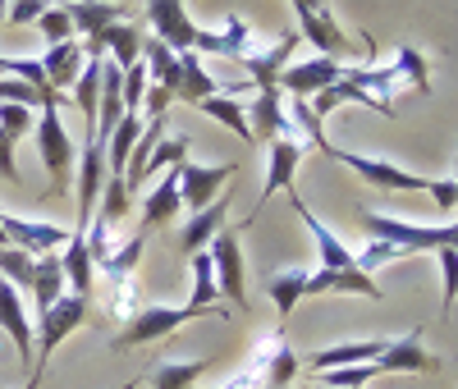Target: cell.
<instances>
[{"mask_svg":"<svg viewBox=\"0 0 458 389\" xmlns=\"http://www.w3.org/2000/svg\"><path fill=\"white\" fill-rule=\"evenodd\" d=\"M362 224L371 239L394 243L403 252H440V248H458V220L454 224H412L403 216H380V211H362Z\"/></svg>","mask_w":458,"mask_h":389,"instance_id":"1","label":"cell"},{"mask_svg":"<svg viewBox=\"0 0 458 389\" xmlns=\"http://www.w3.org/2000/svg\"><path fill=\"white\" fill-rule=\"evenodd\" d=\"M202 317H229V311H220V307H142L138 317L110 339V348H142V343H157V339H165V334H174L179 326H188V321H202Z\"/></svg>","mask_w":458,"mask_h":389,"instance_id":"2","label":"cell"},{"mask_svg":"<svg viewBox=\"0 0 458 389\" xmlns=\"http://www.w3.org/2000/svg\"><path fill=\"white\" fill-rule=\"evenodd\" d=\"M88 311H92V298H83V293H64L51 311H42V317H37V353H32V371H28L32 380H42L51 353H55V348L88 321Z\"/></svg>","mask_w":458,"mask_h":389,"instance_id":"3","label":"cell"},{"mask_svg":"<svg viewBox=\"0 0 458 389\" xmlns=\"http://www.w3.org/2000/svg\"><path fill=\"white\" fill-rule=\"evenodd\" d=\"M37 151H42V165L55 183V192L69 188V174H73V142H69V129L60 120L55 106H42V114H37Z\"/></svg>","mask_w":458,"mask_h":389,"instance_id":"4","label":"cell"},{"mask_svg":"<svg viewBox=\"0 0 458 389\" xmlns=\"http://www.w3.org/2000/svg\"><path fill=\"white\" fill-rule=\"evenodd\" d=\"M211 252V266H216V284H220V298L239 302V317H248V275H243V248H239V229H220L216 239L207 243Z\"/></svg>","mask_w":458,"mask_h":389,"instance_id":"5","label":"cell"},{"mask_svg":"<svg viewBox=\"0 0 458 389\" xmlns=\"http://www.w3.org/2000/svg\"><path fill=\"white\" fill-rule=\"evenodd\" d=\"M344 78V60H330V55H312V60H289L276 78V88L289 92V97H302V101H312L321 97L326 88H335Z\"/></svg>","mask_w":458,"mask_h":389,"instance_id":"6","label":"cell"},{"mask_svg":"<svg viewBox=\"0 0 458 389\" xmlns=\"http://www.w3.org/2000/svg\"><path fill=\"white\" fill-rule=\"evenodd\" d=\"M248 129H252V147H271V142H280V138L302 142L298 129L289 124L284 92H280L276 83H271V88H257V101H252V110H248ZM302 147H308V142H302Z\"/></svg>","mask_w":458,"mask_h":389,"instance_id":"7","label":"cell"},{"mask_svg":"<svg viewBox=\"0 0 458 389\" xmlns=\"http://www.w3.org/2000/svg\"><path fill=\"white\" fill-rule=\"evenodd\" d=\"M243 367H252L266 389H289V380L298 376V358H293L284 330H266V334L252 343V353H248Z\"/></svg>","mask_w":458,"mask_h":389,"instance_id":"8","label":"cell"},{"mask_svg":"<svg viewBox=\"0 0 458 389\" xmlns=\"http://www.w3.org/2000/svg\"><path fill=\"white\" fill-rule=\"evenodd\" d=\"M0 224H5V243L28 252V257H51L69 243V229L55 220H32V216H5L0 211Z\"/></svg>","mask_w":458,"mask_h":389,"instance_id":"9","label":"cell"},{"mask_svg":"<svg viewBox=\"0 0 458 389\" xmlns=\"http://www.w3.org/2000/svg\"><path fill=\"white\" fill-rule=\"evenodd\" d=\"M422 330H427V326H412L408 334L390 339L386 353L376 358V371H380V376H431V371H440L445 362L422 348Z\"/></svg>","mask_w":458,"mask_h":389,"instance_id":"10","label":"cell"},{"mask_svg":"<svg viewBox=\"0 0 458 389\" xmlns=\"http://www.w3.org/2000/svg\"><path fill=\"white\" fill-rule=\"evenodd\" d=\"M330 161L358 170L371 188H390V192H427V188H431L427 174H412V170L390 165V161H371V156H358V151H339V147H330Z\"/></svg>","mask_w":458,"mask_h":389,"instance_id":"11","label":"cell"},{"mask_svg":"<svg viewBox=\"0 0 458 389\" xmlns=\"http://www.w3.org/2000/svg\"><path fill=\"white\" fill-rule=\"evenodd\" d=\"M174 174H179L183 207L188 211H202V207H211L220 198V188L239 174V165H193V161H183V165H174Z\"/></svg>","mask_w":458,"mask_h":389,"instance_id":"12","label":"cell"},{"mask_svg":"<svg viewBox=\"0 0 458 389\" xmlns=\"http://www.w3.org/2000/svg\"><path fill=\"white\" fill-rule=\"evenodd\" d=\"M147 23L157 28V42H165L174 55L193 51L198 42V23L188 19L183 0H147Z\"/></svg>","mask_w":458,"mask_h":389,"instance_id":"13","label":"cell"},{"mask_svg":"<svg viewBox=\"0 0 458 389\" xmlns=\"http://www.w3.org/2000/svg\"><path fill=\"white\" fill-rule=\"evenodd\" d=\"M302 142H289V138H280V142H271L266 147V183H261V198H257V211H252V220L261 216V207L276 198V192H289L293 188V170H298V161H302ZM248 220V224H252Z\"/></svg>","mask_w":458,"mask_h":389,"instance_id":"14","label":"cell"},{"mask_svg":"<svg viewBox=\"0 0 458 389\" xmlns=\"http://www.w3.org/2000/svg\"><path fill=\"white\" fill-rule=\"evenodd\" d=\"M0 330H5L19 348V362L32 371V353H37V326L28 321V311H23V298L19 289L0 275Z\"/></svg>","mask_w":458,"mask_h":389,"instance_id":"15","label":"cell"},{"mask_svg":"<svg viewBox=\"0 0 458 389\" xmlns=\"http://www.w3.org/2000/svg\"><path fill=\"white\" fill-rule=\"evenodd\" d=\"M83 51H88V60H114L120 69H133L138 60H142V32L124 19V23H110L106 32H97V37H88L83 42Z\"/></svg>","mask_w":458,"mask_h":389,"instance_id":"16","label":"cell"},{"mask_svg":"<svg viewBox=\"0 0 458 389\" xmlns=\"http://www.w3.org/2000/svg\"><path fill=\"white\" fill-rule=\"evenodd\" d=\"M101 188H106V147L97 142V133H88L83 165H79V220H73V229L92 224V207L101 202Z\"/></svg>","mask_w":458,"mask_h":389,"instance_id":"17","label":"cell"},{"mask_svg":"<svg viewBox=\"0 0 458 389\" xmlns=\"http://www.w3.org/2000/svg\"><path fill=\"white\" fill-rule=\"evenodd\" d=\"M289 202H293V211L302 216L308 233H312L317 257H321V270H353V252H349V243H339V233H330V229H326V220H317V216H312V207L302 202L293 188H289Z\"/></svg>","mask_w":458,"mask_h":389,"instance_id":"18","label":"cell"},{"mask_svg":"<svg viewBox=\"0 0 458 389\" xmlns=\"http://www.w3.org/2000/svg\"><path fill=\"white\" fill-rule=\"evenodd\" d=\"M60 266H64V280L69 293H83L92 298V252H88V229H69V243L60 248Z\"/></svg>","mask_w":458,"mask_h":389,"instance_id":"19","label":"cell"},{"mask_svg":"<svg viewBox=\"0 0 458 389\" xmlns=\"http://www.w3.org/2000/svg\"><path fill=\"white\" fill-rule=\"evenodd\" d=\"M37 60H42V69H47V83L55 92H64V88L79 83V73L88 64V51H83V42H60V47H47V55H37Z\"/></svg>","mask_w":458,"mask_h":389,"instance_id":"20","label":"cell"},{"mask_svg":"<svg viewBox=\"0 0 458 389\" xmlns=\"http://www.w3.org/2000/svg\"><path fill=\"white\" fill-rule=\"evenodd\" d=\"M298 42H302L298 28H289V32L280 37V42H276L271 51H261V55L252 51V55L243 60V69H248V83H252V88H271L276 78H280V69L289 64V55H293V47H298Z\"/></svg>","mask_w":458,"mask_h":389,"instance_id":"21","label":"cell"},{"mask_svg":"<svg viewBox=\"0 0 458 389\" xmlns=\"http://www.w3.org/2000/svg\"><path fill=\"white\" fill-rule=\"evenodd\" d=\"M179 211H183V198H179V174L170 170L157 188L147 192V202H142V233H151V229H161V224L179 220Z\"/></svg>","mask_w":458,"mask_h":389,"instance_id":"22","label":"cell"},{"mask_svg":"<svg viewBox=\"0 0 458 389\" xmlns=\"http://www.w3.org/2000/svg\"><path fill=\"white\" fill-rule=\"evenodd\" d=\"M225 216H229V198L220 192V198L211 202V207H202V211H193V220H183V233H179V248L183 252H202L216 233L225 229Z\"/></svg>","mask_w":458,"mask_h":389,"instance_id":"23","label":"cell"},{"mask_svg":"<svg viewBox=\"0 0 458 389\" xmlns=\"http://www.w3.org/2000/svg\"><path fill=\"white\" fill-rule=\"evenodd\" d=\"M390 339H358V343H330L321 353H312V371H335V367H358V362H376L386 353Z\"/></svg>","mask_w":458,"mask_h":389,"instance_id":"24","label":"cell"},{"mask_svg":"<svg viewBox=\"0 0 458 389\" xmlns=\"http://www.w3.org/2000/svg\"><path fill=\"white\" fill-rule=\"evenodd\" d=\"M308 293H362L371 302H380L386 293L376 289L371 275H362V270H317V275H308Z\"/></svg>","mask_w":458,"mask_h":389,"instance_id":"25","label":"cell"},{"mask_svg":"<svg viewBox=\"0 0 458 389\" xmlns=\"http://www.w3.org/2000/svg\"><path fill=\"white\" fill-rule=\"evenodd\" d=\"M64 266H60V252H51V257H37V275H32V307H37V317L42 311H51L60 298H64Z\"/></svg>","mask_w":458,"mask_h":389,"instance_id":"26","label":"cell"},{"mask_svg":"<svg viewBox=\"0 0 458 389\" xmlns=\"http://www.w3.org/2000/svg\"><path fill=\"white\" fill-rule=\"evenodd\" d=\"M69 19H73V28H79V37L88 42V37L106 32L110 23H124L129 10L120 5V0H79V5L69 10Z\"/></svg>","mask_w":458,"mask_h":389,"instance_id":"27","label":"cell"},{"mask_svg":"<svg viewBox=\"0 0 458 389\" xmlns=\"http://www.w3.org/2000/svg\"><path fill=\"white\" fill-rule=\"evenodd\" d=\"M179 69H183V78H179L174 101L198 106V101H207V97H216V92H220V83L202 69V55H198V51H183V55H179Z\"/></svg>","mask_w":458,"mask_h":389,"instance_id":"28","label":"cell"},{"mask_svg":"<svg viewBox=\"0 0 458 389\" xmlns=\"http://www.w3.org/2000/svg\"><path fill=\"white\" fill-rule=\"evenodd\" d=\"M106 280V307H110V317L120 321V326H129L138 311H142V289H138V280L133 275H101Z\"/></svg>","mask_w":458,"mask_h":389,"instance_id":"29","label":"cell"},{"mask_svg":"<svg viewBox=\"0 0 458 389\" xmlns=\"http://www.w3.org/2000/svg\"><path fill=\"white\" fill-rule=\"evenodd\" d=\"M211 362H216V358H193V362H151L147 380H151V389H193Z\"/></svg>","mask_w":458,"mask_h":389,"instance_id":"30","label":"cell"},{"mask_svg":"<svg viewBox=\"0 0 458 389\" xmlns=\"http://www.w3.org/2000/svg\"><path fill=\"white\" fill-rule=\"evenodd\" d=\"M142 64H147V78H157V88L179 92V78H183V69H179V55H174L165 42H157V37H147V42H142Z\"/></svg>","mask_w":458,"mask_h":389,"instance_id":"31","label":"cell"},{"mask_svg":"<svg viewBox=\"0 0 458 389\" xmlns=\"http://www.w3.org/2000/svg\"><path fill=\"white\" fill-rule=\"evenodd\" d=\"M142 124H147L142 114H124V120L114 124V133H110V142H106V174H120V179H124L129 151H133V142H138Z\"/></svg>","mask_w":458,"mask_h":389,"instance_id":"32","label":"cell"},{"mask_svg":"<svg viewBox=\"0 0 458 389\" xmlns=\"http://www.w3.org/2000/svg\"><path fill=\"white\" fill-rule=\"evenodd\" d=\"M198 110L202 114H211L216 124H225V129H234L248 147H252V129H248V110L239 106V97H229V92H216V97H207V101H198Z\"/></svg>","mask_w":458,"mask_h":389,"instance_id":"33","label":"cell"},{"mask_svg":"<svg viewBox=\"0 0 458 389\" xmlns=\"http://www.w3.org/2000/svg\"><path fill=\"white\" fill-rule=\"evenodd\" d=\"M266 293H271V302H276V311H280V321H289L293 307H298V298L308 293V270H280V275L266 280Z\"/></svg>","mask_w":458,"mask_h":389,"instance_id":"34","label":"cell"},{"mask_svg":"<svg viewBox=\"0 0 458 389\" xmlns=\"http://www.w3.org/2000/svg\"><path fill=\"white\" fill-rule=\"evenodd\" d=\"M73 106L83 110L88 133H97V106H101V60H88L79 83H73Z\"/></svg>","mask_w":458,"mask_h":389,"instance_id":"35","label":"cell"},{"mask_svg":"<svg viewBox=\"0 0 458 389\" xmlns=\"http://www.w3.org/2000/svg\"><path fill=\"white\" fill-rule=\"evenodd\" d=\"M390 64L399 69L403 88H417L422 97L431 92V78H427V73H431V64H427V55H422V51H412V47L403 42V47H394V60H390Z\"/></svg>","mask_w":458,"mask_h":389,"instance_id":"36","label":"cell"},{"mask_svg":"<svg viewBox=\"0 0 458 389\" xmlns=\"http://www.w3.org/2000/svg\"><path fill=\"white\" fill-rule=\"evenodd\" d=\"M220 298V284H216V266H211V252H193V293H188V302L193 307H216Z\"/></svg>","mask_w":458,"mask_h":389,"instance_id":"37","label":"cell"},{"mask_svg":"<svg viewBox=\"0 0 458 389\" xmlns=\"http://www.w3.org/2000/svg\"><path fill=\"white\" fill-rule=\"evenodd\" d=\"M0 275H5L19 293H28L32 289V275H37V257H28V252H19V248H0Z\"/></svg>","mask_w":458,"mask_h":389,"instance_id":"38","label":"cell"},{"mask_svg":"<svg viewBox=\"0 0 458 389\" xmlns=\"http://www.w3.org/2000/svg\"><path fill=\"white\" fill-rule=\"evenodd\" d=\"M129 207H133L129 183H124L120 174H106V188H101V207H97V216H101V220H110V224H120V220L129 216Z\"/></svg>","mask_w":458,"mask_h":389,"instance_id":"39","label":"cell"},{"mask_svg":"<svg viewBox=\"0 0 458 389\" xmlns=\"http://www.w3.org/2000/svg\"><path fill=\"white\" fill-rule=\"evenodd\" d=\"M114 248H120V239H114V224L92 216L88 224V252H92V270H106V261L114 257Z\"/></svg>","mask_w":458,"mask_h":389,"instance_id":"40","label":"cell"},{"mask_svg":"<svg viewBox=\"0 0 458 389\" xmlns=\"http://www.w3.org/2000/svg\"><path fill=\"white\" fill-rule=\"evenodd\" d=\"M37 28H42L47 47H60V42H79V28H73L69 10H60V5H47V10H42V19H37Z\"/></svg>","mask_w":458,"mask_h":389,"instance_id":"41","label":"cell"},{"mask_svg":"<svg viewBox=\"0 0 458 389\" xmlns=\"http://www.w3.org/2000/svg\"><path fill=\"white\" fill-rule=\"evenodd\" d=\"M436 261H440V284H445V293H440V317L449 321V317H454V302H458V248H440Z\"/></svg>","mask_w":458,"mask_h":389,"instance_id":"42","label":"cell"},{"mask_svg":"<svg viewBox=\"0 0 458 389\" xmlns=\"http://www.w3.org/2000/svg\"><path fill=\"white\" fill-rule=\"evenodd\" d=\"M403 257H412V252H403V248H394V243H380V239H371L362 252H353V266L362 270V275H371V270L390 266V261H403Z\"/></svg>","mask_w":458,"mask_h":389,"instance_id":"43","label":"cell"},{"mask_svg":"<svg viewBox=\"0 0 458 389\" xmlns=\"http://www.w3.org/2000/svg\"><path fill=\"white\" fill-rule=\"evenodd\" d=\"M225 60H248L252 55V28L239 19V14H229L225 19Z\"/></svg>","mask_w":458,"mask_h":389,"instance_id":"44","label":"cell"},{"mask_svg":"<svg viewBox=\"0 0 458 389\" xmlns=\"http://www.w3.org/2000/svg\"><path fill=\"white\" fill-rule=\"evenodd\" d=\"M188 147H193V142H188L183 133L161 138L157 151H151V161H147V174H151V170H165V165H183V161H188Z\"/></svg>","mask_w":458,"mask_h":389,"instance_id":"45","label":"cell"},{"mask_svg":"<svg viewBox=\"0 0 458 389\" xmlns=\"http://www.w3.org/2000/svg\"><path fill=\"white\" fill-rule=\"evenodd\" d=\"M142 243H147V233H133V239H124L120 248H114V257L106 261L101 275H133V266L142 257Z\"/></svg>","mask_w":458,"mask_h":389,"instance_id":"46","label":"cell"},{"mask_svg":"<svg viewBox=\"0 0 458 389\" xmlns=\"http://www.w3.org/2000/svg\"><path fill=\"white\" fill-rule=\"evenodd\" d=\"M28 129H37V110H28V106H0V133L19 142Z\"/></svg>","mask_w":458,"mask_h":389,"instance_id":"47","label":"cell"},{"mask_svg":"<svg viewBox=\"0 0 458 389\" xmlns=\"http://www.w3.org/2000/svg\"><path fill=\"white\" fill-rule=\"evenodd\" d=\"M142 97H147V64L138 60L133 69H124V110L142 114Z\"/></svg>","mask_w":458,"mask_h":389,"instance_id":"48","label":"cell"},{"mask_svg":"<svg viewBox=\"0 0 458 389\" xmlns=\"http://www.w3.org/2000/svg\"><path fill=\"white\" fill-rule=\"evenodd\" d=\"M42 0H10V10H5V23L10 28H23V23H37L42 19Z\"/></svg>","mask_w":458,"mask_h":389,"instance_id":"49","label":"cell"},{"mask_svg":"<svg viewBox=\"0 0 458 389\" xmlns=\"http://www.w3.org/2000/svg\"><path fill=\"white\" fill-rule=\"evenodd\" d=\"M427 192H431V202H436L440 211H454V207H458V183H454V179H431Z\"/></svg>","mask_w":458,"mask_h":389,"instance_id":"50","label":"cell"},{"mask_svg":"<svg viewBox=\"0 0 458 389\" xmlns=\"http://www.w3.org/2000/svg\"><path fill=\"white\" fill-rule=\"evenodd\" d=\"M14 138H5V133H0V179H5V183H19V161H14Z\"/></svg>","mask_w":458,"mask_h":389,"instance_id":"51","label":"cell"},{"mask_svg":"<svg viewBox=\"0 0 458 389\" xmlns=\"http://www.w3.org/2000/svg\"><path fill=\"white\" fill-rule=\"evenodd\" d=\"M42 5H60V10H73L79 0H42Z\"/></svg>","mask_w":458,"mask_h":389,"instance_id":"52","label":"cell"},{"mask_svg":"<svg viewBox=\"0 0 458 389\" xmlns=\"http://www.w3.org/2000/svg\"><path fill=\"white\" fill-rule=\"evenodd\" d=\"M0 78H10V55H0Z\"/></svg>","mask_w":458,"mask_h":389,"instance_id":"53","label":"cell"},{"mask_svg":"<svg viewBox=\"0 0 458 389\" xmlns=\"http://www.w3.org/2000/svg\"><path fill=\"white\" fill-rule=\"evenodd\" d=\"M5 10H10V0H0V28H5Z\"/></svg>","mask_w":458,"mask_h":389,"instance_id":"54","label":"cell"},{"mask_svg":"<svg viewBox=\"0 0 458 389\" xmlns=\"http://www.w3.org/2000/svg\"><path fill=\"white\" fill-rule=\"evenodd\" d=\"M37 385H42V380H32V376H28V385H23V389H37Z\"/></svg>","mask_w":458,"mask_h":389,"instance_id":"55","label":"cell"},{"mask_svg":"<svg viewBox=\"0 0 458 389\" xmlns=\"http://www.w3.org/2000/svg\"><path fill=\"white\" fill-rule=\"evenodd\" d=\"M0 248H5V224H0Z\"/></svg>","mask_w":458,"mask_h":389,"instance_id":"56","label":"cell"},{"mask_svg":"<svg viewBox=\"0 0 458 389\" xmlns=\"http://www.w3.org/2000/svg\"><path fill=\"white\" fill-rule=\"evenodd\" d=\"M120 389H138V380H129V385H120Z\"/></svg>","mask_w":458,"mask_h":389,"instance_id":"57","label":"cell"},{"mask_svg":"<svg viewBox=\"0 0 458 389\" xmlns=\"http://www.w3.org/2000/svg\"><path fill=\"white\" fill-rule=\"evenodd\" d=\"M308 389H330V385H308Z\"/></svg>","mask_w":458,"mask_h":389,"instance_id":"58","label":"cell"},{"mask_svg":"<svg viewBox=\"0 0 458 389\" xmlns=\"http://www.w3.org/2000/svg\"><path fill=\"white\" fill-rule=\"evenodd\" d=\"M454 183H458V170H454Z\"/></svg>","mask_w":458,"mask_h":389,"instance_id":"59","label":"cell"}]
</instances>
